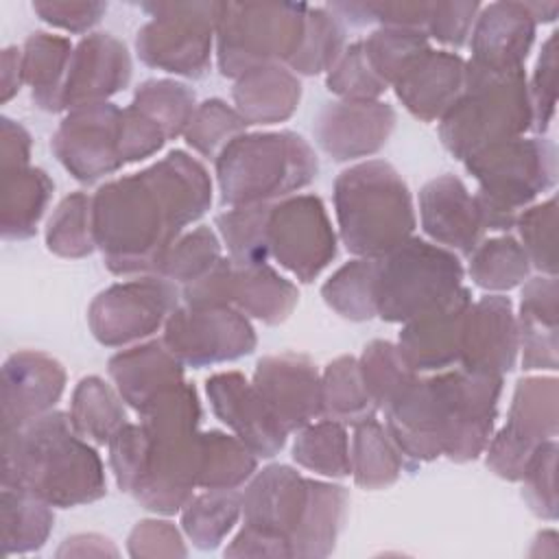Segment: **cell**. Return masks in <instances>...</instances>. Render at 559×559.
<instances>
[{"instance_id": "1", "label": "cell", "mask_w": 559, "mask_h": 559, "mask_svg": "<svg viewBox=\"0 0 559 559\" xmlns=\"http://www.w3.org/2000/svg\"><path fill=\"white\" fill-rule=\"evenodd\" d=\"M212 203L201 162L173 151L153 166L114 179L92 197L94 242L116 275L155 273L162 255Z\"/></svg>"}, {"instance_id": "2", "label": "cell", "mask_w": 559, "mask_h": 559, "mask_svg": "<svg viewBox=\"0 0 559 559\" xmlns=\"http://www.w3.org/2000/svg\"><path fill=\"white\" fill-rule=\"evenodd\" d=\"M245 526L225 548L229 557H325L347 509V491L269 465L240 493Z\"/></svg>"}, {"instance_id": "3", "label": "cell", "mask_w": 559, "mask_h": 559, "mask_svg": "<svg viewBox=\"0 0 559 559\" xmlns=\"http://www.w3.org/2000/svg\"><path fill=\"white\" fill-rule=\"evenodd\" d=\"M2 487L31 491L63 509L94 502L107 491L100 456L61 411L2 432Z\"/></svg>"}, {"instance_id": "4", "label": "cell", "mask_w": 559, "mask_h": 559, "mask_svg": "<svg viewBox=\"0 0 559 559\" xmlns=\"http://www.w3.org/2000/svg\"><path fill=\"white\" fill-rule=\"evenodd\" d=\"M144 430V465L131 496L148 511L175 513L199 487L201 404L192 384L164 393L140 415Z\"/></svg>"}, {"instance_id": "5", "label": "cell", "mask_w": 559, "mask_h": 559, "mask_svg": "<svg viewBox=\"0 0 559 559\" xmlns=\"http://www.w3.org/2000/svg\"><path fill=\"white\" fill-rule=\"evenodd\" d=\"M334 210L338 236L356 258H382L415 229L411 190L382 159L349 166L336 177Z\"/></svg>"}, {"instance_id": "6", "label": "cell", "mask_w": 559, "mask_h": 559, "mask_svg": "<svg viewBox=\"0 0 559 559\" xmlns=\"http://www.w3.org/2000/svg\"><path fill=\"white\" fill-rule=\"evenodd\" d=\"M214 162L221 201L229 207L286 199L319 173L314 151L293 131L242 133Z\"/></svg>"}, {"instance_id": "7", "label": "cell", "mask_w": 559, "mask_h": 559, "mask_svg": "<svg viewBox=\"0 0 559 559\" xmlns=\"http://www.w3.org/2000/svg\"><path fill=\"white\" fill-rule=\"evenodd\" d=\"M533 124L524 68L493 72L465 61V85L439 124L443 146L459 159L524 135Z\"/></svg>"}, {"instance_id": "8", "label": "cell", "mask_w": 559, "mask_h": 559, "mask_svg": "<svg viewBox=\"0 0 559 559\" xmlns=\"http://www.w3.org/2000/svg\"><path fill=\"white\" fill-rule=\"evenodd\" d=\"M478 181L474 194L485 229L509 231L518 216L557 181V148L546 138H513L463 159Z\"/></svg>"}, {"instance_id": "9", "label": "cell", "mask_w": 559, "mask_h": 559, "mask_svg": "<svg viewBox=\"0 0 559 559\" xmlns=\"http://www.w3.org/2000/svg\"><path fill=\"white\" fill-rule=\"evenodd\" d=\"M463 288V264L454 251L408 238L378 258L376 310L389 323H406L448 304Z\"/></svg>"}, {"instance_id": "10", "label": "cell", "mask_w": 559, "mask_h": 559, "mask_svg": "<svg viewBox=\"0 0 559 559\" xmlns=\"http://www.w3.org/2000/svg\"><path fill=\"white\" fill-rule=\"evenodd\" d=\"M308 4L221 2L216 59L223 76L238 79L255 68L290 61L304 39Z\"/></svg>"}, {"instance_id": "11", "label": "cell", "mask_w": 559, "mask_h": 559, "mask_svg": "<svg viewBox=\"0 0 559 559\" xmlns=\"http://www.w3.org/2000/svg\"><path fill=\"white\" fill-rule=\"evenodd\" d=\"M426 386L441 454L456 463L474 461L491 439L502 376L456 367L426 378Z\"/></svg>"}, {"instance_id": "12", "label": "cell", "mask_w": 559, "mask_h": 559, "mask_svg": "<svg viewBox=\"0 0 559 559\" xmlns=\"http://www.w3.org/2000/svg\"><path fill=\"white\" fill-rule=\"evenodd\" d=\"M142 9L151 20L135 37L140 61L164 72L201 79L210 70L221 2H146Z\"/></svg>"}, {"instance_id": "13", "label": "cell", "mask_w": 559, "mask_h": 559, "mask_svg": "<svg viewBox=\"0 0 559 559\" xmlns=\"http://www.w3.org/2000/svg\"><path fill=\"white\" fill-rule=\"evenodd\" d=\"M179 290L175 282L148 273L103 290L87 310L90 330L107 347L127 345L153 334L175 312Z\"/></svg>"}, {"instance_id": "14", "label": "cell", "mask_w": 559, "mask_h": 559, "mask_svg": "<svg viewBox=\"0 0 559 559\" xmlns=\"http://www.w3.org/2000/svg\"><path fill=\"white\" fill-rule=\"evenodd\" d=\"M269 253L306 284L334 260L336 234L319 197L295 194L271 205Z\"/></svg>"}, {"instance_id": "15", "label": "cell", "mask_w": 559, "mask_h": 559, "mask_svg": "<svg viewBox=\"0 0 559 559\" xmlns=\"http://www.w3.org/2000/svg\"><path fill=\"white\" fill-rule=\"evenodd\" d=\"M166 347L190 367L236 360L255 349V332L231 306H177L164 323Z\"/></svg>"}, {"instance_id": "16", "label": "cell", "mask_w": 559, "mask_h": 559, "mask_svg": "<svg viewBox=\"0 0 559 559\" xmlns=\"http://www.w3.org/2000/svg\"><path fill=\"white\" fill-rule=\"evenodd\" d=\"M557 435V380L526 378L513 393L504 428L487 443V465L507 480H520L535 450Z\"/></svg>"}, {"instance_id": "17", "label": "cell", "mask_w": 559, "mask_h": 559, "mask_svg": "<svg viewBox=\"0 0 559 559\" xmlns=\"http://www.w3.org/2000/svg\"><path fill=\"white\" fill-rule=\"evenodd\" d=\"M120 109L111 103H94L70 109L52 135V153L79 181H96L122 166Z\"/></svg>"}, {"instance_id": "18", "label": "cell", "mask_w": 559, "mask_h": 559, "mask_svg": "<svg viewBox=\"0 0 559 559\" xmlns=\"http://www.w3.org/2000/svg\"><path fill=\"white\" fill-rule=\"evenodd\" d=\"M251 382L286 432L323 417L321 376L308 356L293 352L264 356L258 360Z\"/></svg>"}, {"instance_id": "19", "label": "cell", "mask_w": 559, "mask_h": 559, "mask_svg": "<svg viewBox=\"0 0 559 559\" xmlns=\"http://www.w3.org/2000/svg\"><path fill=\"white\" fill-rule=\"evenodd\" d=\"M205 393L214 415L255 456L271 459L284 448L288 432L242 373L223 371L207 378Z\"/></svg>"}, {"instance_id": "20", "label": "cell", "mask_w": 559, "mask_h": 559, "mask_svg": "<svg viewBox=\"0 0 559 559\" xmlns=\"http://www.w3.org/2000/svg\"><path fill=\"white\" fill-rule=\"evenodd\" d=\"M395 127V111L380 100L328 103L314 120V138L321 151L336 162L378 153Z\"/></svg>"}, {"instance_id": "21", "label": "cell", "mask_w": 559, "mask_h": 559, "mask_svg": "<svg viewBox=\"0 0 559 559\" xmlns=\"http://www.w3.org/2000/svg\"><path fill=\"white\" fill-rule=\"evenodd\" d=\"M518 349V321L511 301L502 295L472 301L463 319L459 367L502 376L513 369Z\"/></svg>"}, {"instance_id": "22", "label": "cell", "mask_w": 559, "mask_h": 559, "mask_svg": "<svg viewBox=\"0 0 559 559\" xmlns=\"http://www.w3.org/2000/svg\"><path fill=\"white\" fill-rule=\"evenodd\" d=\"M66 384L63 367L48 354L22 349L2 367V432L52 411Z\"/></svg>"}, {"instance_id": "23", "label": "cell", "mask_w": 559, "mask_h": 559, "mask_svg": "<svg viewBox=\"0 0 559 559\" xmlns=\"http://www.w3.org/2000/svg\"><path fill=\"white\" fill-rule=\"evenodd\" d=\"M131 79V59L122 41L109 33L83 37L68 66L61 107L76 109L83 105L107 103Z\"/></svg>"}, {"instance_id": "24", "label": "cell", "mask_w": 559, "mask_h": 559, "mask_svg": "<svg viewBox=\"0 0 559 559\" xmlns=\"http://www.w3.org/2000/svg\"><path fill=\"white\" fill-rule=\"evenodd\" d=\"M472 304L463 286L448 304L406 321L397 336V349L415 373L445 371L459 365L463 319Z\"/></svg>"}, {"instance_id": "25", "label": "cell", "mask_w": 559, "mask_h": 559, "mask_svg": "<svg viewBox=\"0 0 559 559\" xmlns=\"http://www.w3.org/2000/svg\"><path fill=\"white\" fill-rule=\"evenodd\" d=\"M535 26L526 2H491L476 15L469 48L472 63L493 72L522 68L535 39Z\"/></svg>"}, {"instance_id": "26", "label": "cell", "mask_w": 559, "mask_h": 559, "mask_svg": "<svg viewBox=\"0 0 559 559\" xmlns=\"http://www.w3.org/2000/svg\"><path fill=\"white\" fill-rule=\"evenodd\" d=\"M424 231L439 245L469 255L483 238V221L474 194L454 175L430 179L419 192Z\"/></svg>"}, {"instance_id": "27", "label": "cell", "mask_w": 559, "mask_h": 559, "mask_svg": "<svg viewBox=\"0 0 559 559\" xmlns=\"http://www.w3.org/2000/svg\"><path fill=\"white\" fill-rule=\"evenodd\" d=\"M465 61L450 50L426 48L393 83L402 105L419 120H441L461 96Z\"/></svg>"}, {"instance_id": "28", "label": "cell", "mask_w": 559, "mask_h": 559, "mask_svg": "<svg viewBox=\"0 0 559 559\" xmlns=\"http://www.w3.org/2000/svg\"><path fill=\"white\" fill-rule=\"evenodd\" d=\"M109 376L122 402L142 415L164 393L183 384V362L164 341H151L111 356Z\"/></svg>"}, {"instance_id": "29", "label": "cell", "mask_w": 559, "mask_h": 559, "mask_svg": "<svg viewBox=\"0 0 559 559\" xmlns=\"http://www.w3.org/2000/svg\"><path fill=\"white\" fill-rule=\"evenodd\" d=\"M518 338L524 369H557V280L539 275L524 284Z\"/></svg>"}, {"instance_id": "30", "label": "cell", "mask_w": 559, "mask_h": 559, "mask_svg": "<svg viewBox=\"0 0 559 559\" xmlns=\"http://www.w3.org/2000/svg\"><path fill=\"white\" fill-rule=\"evenodd\" d=\"M231 94L247 124H275L297 109L301 83L290 70L273 63L238 76Z\"/></svg>"}, {"instance_id": "31", "label": "cell", "mask_w": 559, "mask_h": 559, "mask_svg": "<svg viewBox=\"0 0 559 559\" xmlns=\"http://www.w3.org/2000/svg\"><path fill=\"white\" fill-rule=\"evenodd\" d=\"M299 293L293 282L269 264L236 266L229 284V306L264 323L284 321L297 306Z\"/></svg>"}, {"instance_id": "32", "label": "cell", "mask_w": 559, "mask_h": 559, "mask_svg": "<svg viewBox=\"0 0 559 559\" xmlns=\"http://www.w3.org/2000/svg\"><path fill=\"white\" fill-rule=\"evenodd\" d=\"M72 44L66 37L37 31L22 46V79L31 85L33 100L44 111H61L63 83L72 59Z\"/></svg>"}, {"instance_id": "33", "label": "cell", "mask_w": 559, "mask_h": 559, "mask_svg": "<svg viewBox=\"0 0 559 559\" xmlns=\"http://www.w3.org/2000/svg\"><path fill=\"white\" fill-rule=\"evenodd\" d=\"M55 190L52 179L33 166L2 170V236L24 240L37 231V223Z\"/></svg>"}, {"instance_id": "34", "label": "cell", "mask_w": 559, "mask_h": 559, "mask_svg": "<svg viewBox=\"0 0 559 559\" xmlns=\"http://www.w3.org/2000/svg\"><path fill=\"white\" fill-rule=\"evenodd\" d=\"M349 461L356 485L365 489H382L393 485L400 472L406 467L404 456L389 437L386 428L373 417L354 424Z\"/></svg>"}, {"instance_id": "35", "label": "cell", "mask_w": 559, "mask_h": 559, "mask_svg": "<svg viewBox=\"0 0 559 559\" xmlns=\"http://www.w3.org/2000/svg\"><path fill=\"white\" fill-rule=\"evenodd\" d=\"M120 400V393H116L103 378H83L72 393L68 413L74 430L83 439L98 445L109 443V439L127 424L124 406Z\"/></svg>"}, {"instance_id": "36", "label": "cell", "mask_w": 559, "mask_h": 559, "mask_svg": "<svg viewBox=\"0 0 559 559\" xmlns=\"http://www.w3.org/2000/svg\"><path fill=\"white\" fill-rule=\"evenodd\" d=\"M50 504L31 491L2 487L4 555L31 552L46 544L52 528Z\"/></svg>"}, {"instance_id": "37", "label": "cell", "mask_w": 559, "mask_h": 559, "mask_svg": "<svg viewBox=\"0 0 559 559\" xmlns=\"http://www.w3.org/2000/svg\"><path fill=\"white\" fill-rule=\"evenodd\" d=\"M323 417L341 424H358L376 415L378 406L371 400L358 360L341 356L332 360L321 376Z\"/></svg>"}, {"instance_id": "38", "label": "cell", "mask_w": 559, "mask_h": 559, "mask_svg": "<svg viewBox=\"0 0 559 559\" xmlns=\"http://www.w3.org/2000/svg\"><path fill=\"white\" fill-rule=\"evenodd\" d=\"M258 467V456L231 435L221 430L201 432L199 487L203 489H238Z\"/></svg>"}, {"instance_id": "39", "label": "cell", "mask_w": 559, "mask_h": 559, "mask_svg": "<svg viewBox=\"0 0 559 559\" xmlns=\"http://www.w3.org/2000/svg\"><path fill=\"white\" fill-rule=\"evenodd\" d=\"M269 203L234 205L214 218L218 236L227 245L236 266L266 264L269 253Z\"/></svg>"}, {"instance_id": "40", "label": "cell", "mask_w": 559, "mask_h": 559, "mask_svg": "<svg viewBox=\"0 0 559 559\" xmlns=\"http://www.w3.org/2000/svg\"><path fill=\"white\" fill-rule=\"evenodd\" d=\"M293 459L297 465L330 478L349 476L352 461L345 424L323 417L304 426L295 439Z\"/></svg>"}, {"instance_id": "41", "label": "cell", "mask_w": 559, "mask_h": 559, "mask_svg": "<svg viewBox=\"0 0 559 559\" xmlns=\"http://www.w3.org/2000/svg\"><path fill=\"white\" fill-rule=\"evenodd\" d=\"M242 513L236 489H205L192 496L181 509V524L197 548H216Z\"/></svg>"}, {"instance_id": "42", "label": "cell", "mask_w": 559, "mask_h": 559, "mask_svg": "<svg viewBox=\"0 0 559 559\" xmlns=\"http://www.w3.org/2000/svg\"><path fill=\"white\" fill-rule=\"evenodd\" d=\"M378 258H356L343 264L321 288L325 304L352 321H369L376 310Z\"/></svg>"}, {"instance_id": "43", "label": "cell", "mask_w": 559, "mask_h": 559, "mask_svg": "<svg viewBox=\"0 0 559 559\" xmlns=\"http://www.w3.org/2000/svg\"><path fill=\"white\" fill-rule=\"evenodd\" d=\"M528 255L513 236L489 238L469 253V275L485 290H511L528 277Z\"/></svg>"}, {"instance_id": "44", "label": "cell", "mask_w": 559, "mask_h": 559, "mask_svg": "<svg viewBox=\"0 0 559 559\" xmlns=\"http://www.w3.org/2000/svg\"><path fill=\"white\" fill-rule=\"evenodd\" d=\"M345 50L343 20L330 7H308L304 39L288 61L297 74L328 72Z\"/></svg>"}, {"instance_id": "45", "label": "cell", "mask_w": 559, "mask_h": 559, "mask_svg": "<svg viewBox=\"0 0 559 559\" xmlns=\"http://www.w3.org/2000/svg\"><path fill=\"white\" fill-rule=\"evenodd\" d=\"M131 105L144 111L148 118H153L166 133V140L186 133L197 111L194 92L183 83L170 79L144 81L135 90Z\"/></svg>"}, {"instance_id": "46", "label": "cell", "mask_w": 559, "mask_h": 559, "mask_svg": "<svg viewBox=\"0 0 559 559\" xmlns=\"http://www.w3.org/2000/svg\"><path fill=\"white\" fill-rule=\"evenodd\" d=\"M362 382L378 408H386L419 376L391 341H371L358 358Z\"/></svg>"}, {"instance_id": "47", "label": "cell", "mask_w": 559, "mask_h": 559, "mask_svg": "<svg viewBox=\"0 0 559 559\" xmlns=\"http://www.w3.org/2000/svg\"><path fill=\"white\" fill-rule=\"evenodd\" d=\"M46 245L52 253L63 258H83L92 253L94 225H92V197L72 192L66 197L46 227Z\"/></svg>"}, {"instance_id": "48", "label": "cell", "mask_w": 559, "mask_h": 559, "mask_svg": "<svg viewBox=\"0 0 559 559\" xmlns=\"http://www.w3.org/2000/svg\"><path fill=\"white\" fill-rule=\"evenodd\" d=\"M221 258L223 255L218 236L207 225H199L197 229L181 234L168 247L155 273L175 284L181 282L186 286L199 280L203 273H207Z\"/></svg>"}, {"instance_id": "49", "label": "cell", "mask_w": 559, "mask_h": 559, "mask_svg": "<svg viewBox=\"0 0 559 559\" xmlns=\"http://www.w3.org/2000/svg\"><path fill=\"white\" fill-rule=\"evenodd\" d=\"M426 48H430L428 35L415 28L380 26L367 39H362L367 61L386 85H393L406 66Z\"/></svg>"}, {"instance_id": "50", "label": "cell", "mask_w": 559, "mask_h": 559, "mask_svg": "<svg viewBox=\"0 0 559 559\" xmlns=\"http://www.w3.org/2000/svg\"><path fill=\"white\" fill-rule=\"evenodd\" d=\"M247 122L242 116L227 107L221 98H210L197 105V111L186 129V142L203 157L216 159L223 148L238 135H242Z\"/></svg>"}, {"instance_id": "51", "label": "cell", "mask_w": 559, "mask_h": 559, "mask_svg": "<svg viewBox=\"0 0 559 559\" xmlns=\"http://www.w3.org/2000/svg\"><path fill=\"white\" fill-rule=\"evenodd\" d=\"M328 90L341 100H376L389 85L373 72L362 41L349 44L336 63L328 70Z\"/></svg>"}, {"instance_id": "52", "label": "cell", "mask_w": 559, "mask_h": 559, "mask_svg": "<svg viewBox=\"0 0 559 559\" xmlns=\"http://www.w3.org/2000/svg\"><path fill=\"white\" fill-rule=\"evenodd\" d=\"M328 7L354 26L378 22L380 26L415 28L426 33L432 2H334Z\"/></svg>"}, {"instance_id": "53", "label": "cell", "mask_w": 559, "mask_h": 559, "mask_svg": "<svg viewBox=\"0 0 559 559\" xmlns=\"http://www.w3.org/2000/svg\"><path fill=\"white\" fill-rule=\"evenodd\" d=\"M555 225H557V201L550 197L544 203L526 207L515 227L520 231V245L528 255L531 266L546 275H555Z\"/></svg>"}, {"instance_id": "54", "label": "cell", "mask_w": 559, "mask_h": 559, "mask_svg": "<svg viewBox=\"0 0 559 559\" xmlns=\"http://www.w3.org/2000/svg\"><path fill=\"white\" fill-rule=\"evenodd\" d=\"M555 459H557V443L555 439L544 441L522 474V496L528 502L531 511L539 518L555 520L557 518V493H555Z\"/></svg>"}, {"instance_id": "55", "label": "cell", "mask_w": 559, "mask_h": 559, "mask_svg": "<svg viewBox=\"0 0 559 559\" xmlns=\"http://www.w3.org/2000/svg\"><path fill=\"white\" fill-rule=\"evenodd\" d=\"M557 33H550L548 39L542 46L531 85H528V98H531V111H533V124L531 129L537 133H544L555 116V103H557V52H555Z\"/></svg>"}, {"instance_id": "56", "label": "cell", "mask_w": 559, "mask_h": 559, "mask_svg": "<svg viewBox=\"0 0 559 559\" xmlns=\"http://www.w3.org/2000/svg\"><path fill=\"white\" fill-rule=\"evenodd\" d=\"M166 142V133L162 127L148 118L138 107L129 105L120 109V138H118V151L122 164L140 162L157 153Z\"/></svg>"}, {"instance_id": "57", "label": "cell", "mask_w": 559, "mask_h": 559, "mask_svg": "<svg viewBox=\"0 0 559 559\" xmlns=\"http://www.w3.org/2000/svg\"><path fill=\"white\" fill-rule=\"evenodd\" d=\"M480 2H432L426 35L445 46L461 48L469 41Z\"/></svg>"}, {"instance_id": "58", "label": "cell", "mask_w": 559, "mask_h": 559, "mask_svg": "<svg viewBox=\"0 0 559 559\" xmlns=\"http://www.w3.org/2000/svg\"><path fill=\"white\" fill-rule=\"evenodd\" d=\"M109 463L116 483L122 491L131 493L144 465V430L140 424H124L109 439Z\"/></svg>"}, {"instance_id": "59", "label": "cell", "mask_w": 559, "mask_h": 559, "mask_svg": "<svg viewBox=\"0 0 559 559\" xmlns=\"http://www.w3.org/2000/svg\"><path fill=\"white\" fill-rule=\"evenodd\" d=\"M33 11L48 24L70 31V33H85L92 28L103 13L107 11V4L103 2H57V0H39L33 2Z\"/></svg>"}, {"instance_id": "60", "label": "cell", "mask_w": 559, "mask_h": 559, "mask_svg": "<svg viewBox=\"0 0 559 559\" xmlns=\"http://www.w3.org/2000/svg\"><path fill=\"white\" fill-rule=\"evenodd\" d=\"M129 552L133 557H162V555H186L181 535L170 522L144 520L129 535Z\"/></svg>"}, {"instance_id": "61", "label": "cell", "mask_w": 559, "mask_h": 559, "mask_svg": "<svg viewBox=\"0 0 559 559\" xmlns=\"http://www.w3.org/2000/svg\"><path fill=\"white\" fill-rule=\"evenodd\" d=\"M28 157H31L28 131L20 122L2 116V120H0V166H2V170L28 166Z\"/></svg>"}, {"instance_id": "62", "label": "cell", "mask_w": 559, "mask_h": 559, "mask_svg": "<svg viewBox=\"0 0 559 559\" xmlns=\"http://www.w3.org/2000/svg\"><path fill=\"white\" fill-rule=\"evenodd\" d=\"M24 83L22 79V50L4 48L2 52V103H7Z\"/></svg>"}, {"instance_id": "63", "label": "cell", "mask_w": 559, "mask_h": 559, "mask_svg": "<svg viewBox=\"0 0 559 559\" xmlns=\"http://www.w3.org/2000/svg\"><path fill=\"white\" fill-rule=\"evenodd\" d=\"M526 7L535 22H550L559 11L557 2H526Z\"/></svg>"}]
</instances>
